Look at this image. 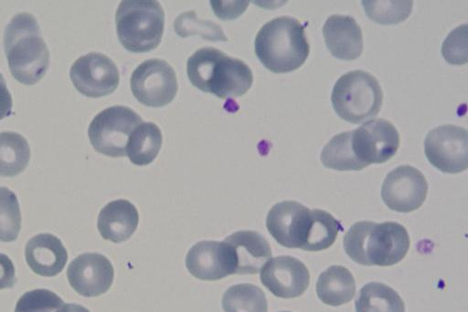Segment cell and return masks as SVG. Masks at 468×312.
<instances>
[{
    "instance_id": "1",
    "label": "cell",
    "mask_w": 468,
    "mask_h": 312,
    "mask_svg": "<svg viewBox=\"0 0 468 312\" xmlns=\"http://www.w3.org/2000/svg\"><path fill=\"white\" fill-rule=\"evenodd\" d=\"M346 255L362 265L389 266L400 262L410 248L406 228L396 222L355 223L343 240Z\"/></svg>"
},
{
    "instance_id": "2",
    "label": "cell",
    "mask_w": 468,
    "mask_h": 312,
    "mask_svg": "<svg viewBox=\"0 0 468 312\" xmlns=\"http://www.w3.org/2000/svg\"><path fill=\"white\" fill-rule=\"evenodd\" d=\"M186 73L197 88L224 99L242 96L253 82L246 63L212 47L197 49L188 57Z\"/></svg>"
},
{
    "instance_id": "3",
    "label": "cell",
    "mask_w": 468,
    "mask_h": 312,
    "mask_svg": "<svg viewBox=\"0 0 468 312\" xmlns=\"http://www.w3.org/2000/svg\"><path fill=\"white\" fill-rule=\"evenodd\" d=\"M4 47L9 70L18 82L34 85L46 74L49 51L38 23L29 13H18L5 26Z\"/></svg>"
},
{
    "instance_id": "4",
    "label": "cell",
    "mask_w": 468,
    "mask_h": 312,
    "mask_svg": "<svg viewBox=\"0 0 468 312\" xmlns=\"http://www.w3.org/2000/svg\"><path fill=\"white\" fill-rule=\"evenodd\" d=\"M261 64L274 73L298 69L309 56L304 26L291 16L276 17L261 26L254 42Z\"/></svg>"
},
{
    "instance_id": "5",
    "label": "cell",
    "mask_w": 468,
    "mask_h": 312,
    "mask_svg": "<svg viewBox=\"0 0 468 312\" xmlns=\"http://www.w3.org/2000/svg\"><path fill=\"white\" fill-rule=\"evenodd\" d=\"M118 39L128 51L149 52L160 44L165 12L154 0H124L115 14Z\"/></svg>"
},
{
    "instance_id": "6",
    "label": "cell",
    "mask_w": 468,
    "mask_h": 312,
    "mask_svg": "<svg viewBox=\"0 0 468 312\" xmlns=\"http://www.w3.org/2000/svg\"><path fill=\"white\" fill-rule=\"evenodd\" d=\"M382 100L383 93L378 79L359 69L342 75L335 83L331 95L335 113L354 124L377 116Z\"/></svg>"
},
{
    "instance_id": "7",
    "label": "cell",
    "mask_w": 468,
    "mask_h": 312,
    "mask_svg": "<svg viewBox=\"0 0 468 312\" xmlns=\"http://www.w3.org/2000/svg\"><path fill=\"white\" fill-rule=\"evenodd\" d=\"M143 122L141 117L125 106H112L97 114L88 134L93 148L110 157L125 156L131 133Z\"/></svg>"
},
{
    "instance_id": "8",
    "label": "cell",
    "mask_w": 468,
    "mask_h": 312,
    "mask_svg": "<svg viewBox=\"0 0 468 312\" xmlns=\"http://www.w3.org/2000/svg\"><path fill=\"white\" fill-rule=\"evenodd\" d=\"M130 86L140 103L153 108L169 104L178 89L174 68L165 60L159 58L141 63L131 76Z\"/></svg>"
},
{
    "instance_id": "9",
    "label": "cell",
    "mask_w": 468,
    "mask_h": 312,
    "mask_svg": "<svg viewBox=\"0 0 468 312\" xmlns=\"http://www.w3.org/2000/svg\"><path fill=\"white\" fill-rule=\"evenodd\" d=\"M429 162L445 173H459L468 167L467 130L456 125H441L430 130L424 140Z\"/></svg>"
},
{
    "instance_id": "10",
    "label": "cell",
    "mask_w": 468,
    "mask_h": 312,
    "mask_svg": "<svg viewBox=\"0 0 468 312\" xmlns=\"http://www.w3.org/2000/svg\"><path fill=\"white\" fill-rule=\"evenodd\" d=\"M69 77L75 88L90 98L112 93L120 82V73L114 62L97 52L79 57L70 68Z\"/></svg>"
},
{
    "instance_id": "11",
    "label": "cell",
    "mask_w": 468,
    "mask_h": 312,
    "mask_svg": "<svg viewBox=\"0 0 468 312\" xmlns=\"http://www.w3.org/2000/svg\"><path fill=\"white\" fill-rule=\"evenodd\" d=\"M428 192L422 172L410 165H401L389 172L381 187V197L392 211L410 213L419 209Z\"/></svg>"
},
{
    "instance_id": "12",
    "label": "cell",
    "mask_w": 468,
    "mask_h": 312,
    "mask_svg": "<svg viewBox=\"0 0 468 312\" xmlns=\"http://www.w3.org/2000/svg\"><path fill=\"white\" fill-rule=\"evenodd\" d=\"M396 127L384 119H374L352 130V147L357 159L368 166L390 160L399 146Z\"/></svg>"
},
{
    "instance_id": "13",
    "label": "cell",
    "mask_w": 468,
    "mask_h": 312,
    "mask_svg": "<svg viewBox=\"0 0 468 312\" xmlns=\"http://www.w3.org/2000/svg\"><path fill=\"white\" fill-rule=\"evenodd\" d=\"M311 210L296 201L274 204L266 218V227L278 244L302 249L308 234Z\"/></svg>"
},
{
    "instance_id": "14",
    "label": "cell",
    "mask_w": 468,
    "mask_h": 312,
    "mask_svg": "<svg viewBox=\"0 0 468 312\" xmlns=\"http://www.w3.org/2000/svg\"><path fill=\"white\" fill-rule=\"evenodd\" d=\"M260 277L271 293L282 298L300 296L310 284L305 265L290 255L270 258L261 267Z\"/></svg>"
},
{
    "instance_id": "15",
    "label": "cell",
    "mask_w": 468,
    "mask_h": 312,
    "mask_svg": "<svg viewBox=\"0 0 468 312\" xmlns=\"http://www.w3.org/2000/svg\"><path fill=\"white\" fill-rule=\"evenodd\" d=\"M67 276L71 287L80 296H98L111 287L114 271L106 256L85 253L69 264Z\"/></svg>"
},
{
    "instance_id": "16",
    "label": "cell",
    "mask_w": 468,
    "mask_h": 312,
    "mask_svg": "<svg viewBox=\"0 0 468 312\" xmlns=\"http://www.w3.org/2000/svg\"><path fill=\"white\" fill-rule=\"evenodd\" d=\"M186 265L193 276L214 281L235 274L236 262L226 242L201 241L189 249Z\"/></svg>"
},
{
    "instance_id": "17",
    "label": "cell",
    "mask_w": 468,
    "mask_h": 312,
    "mask_svg": "<svg viewBox=\"0 0 468 312\" xmlns=\"http://www.w3.org/2000/svg\"><path fill=\"white\" fill-rule=\"evenodd\" d=\"M324 39L330 53L342 60H355L363 51L362 30L350 16L332 15L323 26Z\"/></svg>"
},
{
    "instance_id": "18",
    "label": "cell",
    "mask_w": 468,
    "mask_h": 312,
    "mask_svg": "<svg viewBox=\"0 0 468 312\" xmlns=\"http://www.w3.org/2000/svg\"><path fill=\"white\" fill-rule=\"evenodd\" d=\"M224 242L232 249L236 262L235 274H257L271 258L268 241L258 232L239 231L229 235Z\"/></svg>"
},
{
    "instance_id": "19",
    "label": "cell",
    "mask_w": 468,
    "mask_h": 312,
    "mask_svg": "<svg viewBox=\"0 0 468 312\" xmlns=\"http://www.w3.org/2000/svg\"><path fill=\"white\" fill-rule=\"evenodd\" d=\"M25 257L37 275L54 276L63 270L68 253L58 237L51 234H39L27 243Z\"/></svg>"
},
{
    "instance_id": "20",
    "label": "cell",
    "mask_w": 468,
    "mask_h": 312,
    "mask_svg": "<svg viewBox=\"0 0 468 312\" xmlns=\"http://www.w3.org/2000/svg\"><path fill=\"white\" fill-rule=\"evenodd\" d=\"M138 222L139 214L135 206L127 200L118 199L101 210L97 227L105 240L121 243L133 234Z\"/></svg>"
},
{
    "instance_id": "21",
    "label": "cell",
    "mask_w": 468,
    "mask_h": 312,
    "mask_svg": "<svg viewBox=\"0 0 468 312\" xmlns=\"http://www.w3.org/2000/svg\"><path fill=\"white\" fill-rule=\"evenodd\" d=\"M356 293L351 272L343 265H331L322 272L316 282V294L324 304L337 307L348 303Z\"/></svg>"
},
{
    "instance_id": "22",
    "label": "cell",
    "mask_w": 468,
    "mask_h": 312,
    "mask_svg": "<svg viewBox=\"0 0 468 312\" xmlns=\"http://www.w3.org/2000/svg\"><path fill=\"white\" fill-rule=\"evenodd\" d=\"M163 142L162 132L153 122H142L131 133L125 154L139 166L150 164L157 156Z\"/></svg>"
},
{
    "instance_id": "23",
    "label": "cell",
    "mask_w": 468,
    "mask_h": 312,
    "mask_svg": "<svg viewBox=\"0 0 468 312\" xmlns=\"http://www.w3.org/2000/svg\"><path fill=\"white\" fill-rule=\"evenodd\" d=\"M356 312H405L399 295L390 286L370 282L363 286L355 302Z\"/></svg>"
},
{
    "instance_id": "24",
    "label": "cell",
    "mask_w": 468,
    "mask_h": 312,
    "mask_svg": "<svg viewBox=\"0 0 468 312\" xmlns=\"http://www.w3.org/2000/svg\"><path fill=\"white\" fill-rule=\"evenodd\" d=\"M321 161L336 171H360L366 167L356 156L352 147V130L335 135L323 148Z\"/></svg>"
},
{
    "instance_id": "25",
    "label": "cell",
    "mask_w": 468,
    "mask_h": 312,
    "mask_svg": "<svg viewBox=\"0 0 468 312\" xmlns=\"http://www.w3.org/2000/svg\"><path fill=\"white\" fill-rule=\"evenodd\" d=\"M30 159L27 140L13 131L0 133V176L13 177L21 173Z\"/></svg>"
},
{
    "instance_id": "26",
    "label": "cell",
    "mask_w": 468,
    "mask_h": 312,
    "mask_svg": "<svg viewBox=\"0 0 468 312\" xmlns=\"http://www.w3.org/2000/svg\"><path fill=\"white\" fill-rule=\"evenodd\" d=\"M342 225L330 213L311 210L307 237L302 250L317 252L329 248L335 241Z\"/></svg>"
},
{
    "instance_id": "27",
    "label": "cell",
    "mask_w": 468,
    "mask_h": 312,
    "mask_svg": "<svg viewBox=\"0 0 468 312\" xmlns=\"http://www.w3.org/2000/svg\"><path fill=\"white\" fill-rule=\"evenodd\" d=\"M224 312H268L264 292L252 284L230 286L222 296Z\"/></svg>"
},
{
    "instance_id": "28",
    "label": "cell",
    "mask_w": 468,
    "mask_h": 312,
    "mask_svg": "<svg viewBox=\"0 0 468 312\" xmlns=\"http://www.w3.org/2000/svg\"><path fill=\"white\" fill-rule=\"evenodd\" d=\"M174 29L181 37L199 36L210 41H228L220 26L212 21L198 19L194 10L178 15L175 19Z\"/></svg>"
},
{
    "instance_id": "29",
    "label": "cell",
    "mask_w": 468,
    "mask_h": 312,
    "mask_svg": "<svg viewBox=\"0 0 468 312\" xmlns=\"http://www.w3.org/2000/svg\"><path fill=\"white\" fill-rule=\"evenodd\" d=\"M365 13L371 20L381 25L403 22L411 13L412 1H363Z\"/></svg>"
},
{
    "instance_id": "30",
    "label": "cell",
    "mask_w": 468,
    "mask_h": 312,
    "mask_svg": "<svg viewBox=\"0 0 468 312\" xmlns=\"http://www.w3.org/2000/svg\"><path fill=\"white\" fill-rule=\"evenodd\" d=\"M20 227L21 213L16 195L6 187H0V241H15Z\"/></svg>"
},
{
    "instance_id": "31",
    "label": "cell",
    "mask_w": 468,
    "mask_h": 312,
    "mask_svg": "<svg viewBox=\"0 0 468 312\" xmlns=\"http://www.w3.org/2000/svg\"><path fill=\"white\" fill-rule=\"evenodd\" d=\"M63 305V300L54 292L35 289L19 298L15 312H56Z\"/></svg>"
},
{
    "instance_id": "32",
    "label": "cell",
    "mask_w": 468,
    "mask_h": 312,
    "mask_svg": "<svg viewBox=\"0 0 468 312\" xmlns=\"http://www.w3.org/2000/svg\"><path fill=\"white\" fill-rule=\"evenodd\" d=\"M444 59L452 65L467 63V25H462L452 30L441 46Z\"/></svg>"
},
{
    "instance_id": "33",
    "label": "cell",
    "mask_w": 468,
    "mask_h": 312,
    "mask_svg": "<svg viewBox=\"0 0 468 312\" xmlns=\"http://www.w3.org/2000/svg\"><path fill=\"white\" fill-rule=\"evenodd\" d=\"M249 2H237L234 6H230L231 2L212 1V8L221 19H233L239 16L247 8Z\"/></svg>"
},
{
    "instance_id": "34",
    "label": "cell",
    "mask_w": 468,
    "mask_h": 312,
    "mask_svg": "<svg viewBox=\"0 0 468 312\" xmlns=\"http://www.w3.org/2000/svg\"><path fill=\"white\" fill-rule=\"evenodd\" d=\"M15 283V266L7 255L0 253V290L11 288Z\"/></svg>"
},
{
    "instance_id": "35",
    "label": "cell",
    "mask_w": 468,
    "mask_h": 312,
    "mask_svg": "<svg viewBox=\"0 0 468 312\" xmlns=\"http://www.w3.org/2000/svg\"><path fill=\"white\" fill-rule=\"evenodd\" d=\"M12 105L11 94L7 89L3 75L0 73V120L11 114Z\"/></svg>"
},
{
    "instance_id": "36",
    "label": "cell",
    "mask_w": 468,
    "mask_h": 312,
    "mask_svg": "<svg viewBox=\"0 0 468 312\" xmlns=\"http://www.w3.org/2000/svg\"><path fill=\"white\" fill-rule=\"evenodd\" d=\"M56 312H90L86 307L78 304H64Z\"/></svg>"
},
{
    "instance_id": "37",
    "label": "cell",
    "mask_w": 468,
    "mask_h": 312,
    "mask_svg": "<svg viewBox=\"0 0 468 312\" xmlns=\"http://www.w3.org/2000/svg\"><path fill=\"white\" fill-rule=\"evenodd\" d=\"M281 312H290V311H281Z\"/></svg>"
}]
</instances>
